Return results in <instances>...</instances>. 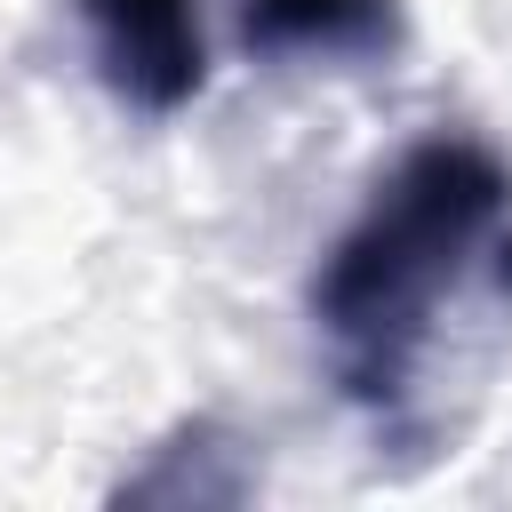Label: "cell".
Instances as JSON below:
<instances>
[{"label": "cell", "instance_id": "3957f363", "mask_svg": "<svg viewBox=\"0 0 512 512\" xmlns=\"http://www.w3.org/2000/svg\"><path fill=\"white\" fill-rule=\"evenodd\" d=\"M240 40L256 56L368 64L400 48V0H240Z\"/></svg>", "mask_w": 512, "mask_h": 512}, {"label": "cell", "instance_id": "6da1fadb", "mask_svg": "<svg viewBox=\"0 0 512 512\" xmlns=\"http://www.w3.org/2000/svg\"><path fill=\"white\" fill-rule=\"evenodd\" d=\"M512 232V168L480 136L408 144L312 272V328L336 392L392 424L424 376L440 304Z\"/></svg>", "mask_w": 512, "mask_h": 512}, {"label": "cell", "instance_id": "7a4b0ae2", "mask_svg": "<svg viewBox=\"0 0 512 512\" xmlns=\"http://www.w3.org/2000/svg\"><path fill=\"white\" fill-rule=\"evenodd\" d=\"M96 80L144 112L168 120L208 88V32H200V0H72Z\"/></svg>", "mask_w": 512, "mask_h": 512}]
</instances>
